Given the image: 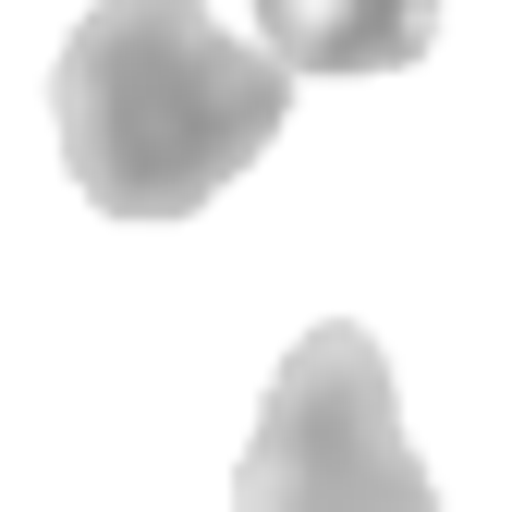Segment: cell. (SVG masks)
I'll use <instances>...</instances> for the list:
<instances>
[{
    "instance_id": "obj_2",
    "label": "cell",
    "mask_w": 512,
    "mask_h": 512,
    "mask_svg": "<svg viewBox=\"0 0 512 512\" xmlns=\"http://www.w3.org/2000/svg\"><path fill=\"white\" fill-rule=\"evenodd\" d=\"M232 512H439L415 439H403V378L354 317L305 330L256 403Z\"/></svg>"
},
{
    "instance_id": "obj_3",
    "label": "cell",
    "mask_w": 512,
    "mask_h": 512,
    "mask_svg": "<svg viewBox=\"0 0 512 512\" xmlns=\"http://www.w3.org/2000/svg\"><path fill=\"white\" fill-rule=\"evenodd\" d=\"M293 74H403L439 37V0H256Z\"/></svg>"
},
{
    "instance_id": "obj_1",
    "label": "cell",
    "mask_w": 512,
    "mask_h": 512,
    "mask_svg": "<svg viewBox=\"0 0 512 512\" xmlns=\"http://www.w3.org/2000/svg\"><path fill=\"white\" fill-rule=\"evenodd\" d=\"M281 110L293 61L208 25V0H98L49 74L61 171L98 220H196L220 183H244Z\"/></svg>"
}]
</instances>
